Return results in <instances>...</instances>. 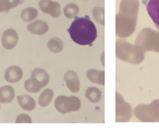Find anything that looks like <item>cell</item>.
<instances>
[{
    "label": "cell",
    "instance_id": "20",
    "mask_svg": "<svg viewBox=\"0 0 159 130\" xmlns=\"http://www.w3.org/2000/svg\"><path fill=\"white\" fill-rule=\"evenodd\" d=\"M31 122H32L31 117L28 115H26V113H21L16 118V123H31Z\"/></svg>",
    "mask_w": 159,
    "mask_h": 130
},
{
    "label": "cell",
    "instance_id": "10",
    "mask_svg": "<svg viewBox=\"0 0 159 130\" xmlns=\"http://www.w3.org/2000/svg\"><path fill=\"white\" fill-rule=\"evenodd\" d=\"M15 98V91L11 86H3L0 88V102L9 104Z\"/></svg>",
    "mask_w": 159,
    "mask_h": 130
},
{
    "label": "cell",
    "instance_id": "15",
    "mask_svg": "<svg viewBox=\"0 0 159 130\" xmlns=\"http://www.w3.org/2000/svg\"><path fill=\"white\" fill-rule=\"evenodd\" d=\"M63 13L65 15V17L68 19H73L77 17V15L79 13V7L76 4H67L66 6L64 7Z\"/></svg>",
    "mask_w": 159,
    "mask_h": 130
},
{
    "label": "cell",
    "instance_id": "13",
    "mask_svg": "<svg viewBox=\"0 0 159 130\" xmlns=\"http://www.w3.org/2000/svg\"><path fill=\"white\" fill-rule=\"evenodd\" d=\"M48 48L53 53H59L63 50V42L58 37H52L48 42Z\"/></svg>",
    "mask_w": 159,
    "mask_h": 130
},
{
    "label": "cell",
    "instance_id": "7",
    "mask_svg": "<svg viewBox=\"0 0 159 130\" xmlns=\"http://www.w3.org/2000/svg\"><path fill=\"white\" fill-rule=\"evenodd\" d=\"M64 80L66 83L67 88L72 92V93H77L80 89V83L78 75L72 70H69L64 75Z\"/></svg>",
    "mask_w": 159,
    "mask_h": 130
},
{
    "label": "cell",
    "instance_id": "9",
    "mask_svg": "<svg viewBox=\"0 0 159 130\" xmlns=\"http://www.w3.org/2000/svg\"><path fill=\"white\" fill-rule=\"evenodd\" d=\"M27 29L30 32L34 35H43L47 34L48 31V26L46 22L41 21V20H37L33 23H30L27 27Z\"/></svg>",
    "mask_w": 159,
    "mask_h": 130
},
{
    "label": "cell",
    "instance_id": "3",
    "mask_svg": "<svg viewBox=\"0 0 159 130\" xmlns=\"http://www.w3.org/2000/svg\"><path fill=\"white\" fill-rule=\"evenodd\" d=\"M142 4L146 7L149 17L159 29V0H142Z\"/></svg>",
    "mask_w": 159,
    "mask_h": 130
},
{
    "label": "cell",
    "instance_id": "1",
    "mask_svg": "<svg viewBox=\"0 0 159 130\" xmlns=\"http://www.w3.org/2000/svg\"><path fill=\"white\" fill-rule=\"evenodd\" d=\"M68 34L75 43L80 46H92L97 39V29L89 16L77 18L71 23L67 29Z\"/></svg>",
    "mask_w": 159,
    "mask_h": 130
},
{
    "label": "cell",
    "instance_id": "4",
    "mask_svg": "<svg viewBox=\"0 0 159 130\" xmlns=\"http://www.w3.org/2000/svg\"><path fill=\"white\" fill-rule=\"evenodd\" d=\"M19 41V37L17 32L13 29L6 30L2 35L1 42L5 50H12L16 46H17Z\"/></svg>",
    "mask_w": 159,
    "mask_h": 130
},
{
    "label": "cell",
    "instance_id": "18",
    "mask_svg": "<svg viewBox=\"0 0 159 130\" xmlns=\"http://www.w3.org/2000/svg\"><path fill=\"white\" fill-rule=\"evenodd\" d=\"M24 86H25V89L28 92H30V93H38V92H40L42 89L41 87L39 85H37L32 79L27 80Z\"/></svg>",
    "mask_w": 159,
    "mask_h": 130
},
{
    "label": "cell",
    "instance_id": "17",
    "mask_svg": "<svg viewBox=\"0 0 159 130\" xmlns=\"http://www.w3.org/2000/svg\"><path fill=\"white\" fill-rule=\"evenodd\" d=\"M86 97L91 102H98L101 99V92L96 88H88L86 91Z\"/></svg>",
    "mask_w": 159,
    "mask_h": 130
},
{
    "label": "cell",
    "instance_id": "8",
    "mask_svg": "<svg viewBox=\"0 0 159 130\" xmlns=\"http://www.w3.org/2000/svg\"><path fill=\"white\" fill-rule=\"evenodd\" d=\"M22 77H23V70L19 66H10L4 73V78L9 83H17Z\"/></svg>",
    "mask_w": 159,
    "mask_h": 130
},
{
    "label": "cell",
    "instance_id": "19",
    "mask_svg": "<svg viewBox=\"0 0 159 130\" xmlns=\"http://www.w3.org/2000/svg\"><path fill=\"white\" fill-rule=\"evenodd\" d=\"M93 16L94 18L99 22L100 24L104 25V10L100 7H96L93 10Z\"/></svg>",
    "mask_w": 159,
    "mask_h": 130
},
{
    "label": "cell",
    "instance_id": "6",
    "mask_svg": "<svg viewBox=\"0 0 159 130\" xmlns=\"http://www.w3.org/2000/svg\"><path fill=\"white\" fill-rule=\"evenodd\" d=\"M31 79L37 85H39L41 88H43V87L47 86L48 82H50V76H48L46 70H43L42 68H36L33 70Z\"/></svg>",
    "mask_w": 159,
    "mask_h": 130
},
{
    "label": "cell",
    "instance_id": "11",
    "mask_svg": "<svg viewBox=\"0 0 159 130\" xmlns=\"http://www.w3.org/2000/svg\"><path fill=\"white\" fill-rule=\"evenodd\" d=\"M18 100V104L19 106L23 108L25 110L31 111L33 110H35L36 107V102L33 99L31 96L28 95H22V96H18L17 97Z\"/></svg>",
    "mask_w": 159,
    "mask_h": 130
},
{
    "label": "cell",
    "instance_id": "2",
    "mask_svg": "<svg viewBox=\"0 0 159 130\" xmlns=\"http://www.w3.org/2000/svg\"><path fill=\"white\" fill-rule=\"evenodd\" d=\"M54 106L60 113H68L71 111L79 110L81 102L77 97L59 96L54 102Z\"/></svg>",
    "mask_w": 159,
    "mask_h": 130
},
{
    "label": "cell",
    "instance_id": "14",
    "mask_svg": "<svg viewBox=\"0 0 159 130\" xmlns=\"http://www.w3.org/2000/svg\"><path fill=\"white\" fill-rule=\"evenodd\" d=\"M52 97H53V91L51 89H46L39 98V105L43 107L48 106L52 100Z\"/></svg>",
    "mask_w": 159,
    "mask_h": 130
},
{
    "label": "cell",
    "instance_id": "16",
    "mask_svg": "<svg viewBox=\"0 0 159 130\" xmlns=\"http://www.w3.org/2000/svg\"><path fill=\"white\" fill-rule=\"evenodd\" d=\"M87 77L91 82L98 83V84H104V72H99L96 70H89L87 72Z\"/></svg>",
    "mask_w": 159,
    "mask_h": 130
},
{
    "label": "cell",
    "instance_id": "5",
    "mask_svg": "<svg viewBox=\"0 0 159 130\" xmlns=\"http://www.w3.org/2000/svg\"><path fill=\"white\" fill-rule=\"evenodd\" d=\"M39 6L43 13L50 14L53 18H58L60 15V5L52 0H41Z\"/></svg>",
    "mask_w": 159,
    "mask_h": 130
},
{
    "label": "cell",
    "instance_id": "22",
    "mask_svg": "<svg viewBox=\"0 0 159 130\" xmlns=\"http://www.w3.org/2000/svg\"><path fill=\"white\" fill-rule=\"evenodd\" d=\"M7 1H8L9 4H10L11 9H13V8H15V7H17L18 5H19V3H20V0H7Z\"/></svg>",
    "mask_w": 159,
    "mask_h": 130
},
{
    "label": "cell",
    "instance_id": "21",
    "mask_svg": "<svg viewBox=\"0 0 159 130\" xmlns=\"http://www.w3.org/2000/svg\"><path fill=\"white\" fill-rule=\"evenodd\" d=\"M11 9L10 4L7 0H0V13L1 12H8Z\"/></svg>",
    "mask_w": 159,
    "mask_h": 130
},
{
    "label": "cell",
    "instance_id": "12",
    "mask_svg": "<svg viewBox=\"0 0 159 130\" xmlns=\"http://www.w3.org/2000/svg\"><path fill=\"white\" fill-rule=\"evenodd\" d=\"M38 15H39V13H38L37 9L29 7V8L24 9L21 12V18L24 22H26V23H30V22L35 20L38 17Z\"/></svg>",
    "mask_w": 159,
    "mask_h": 130
}]
</instances>
